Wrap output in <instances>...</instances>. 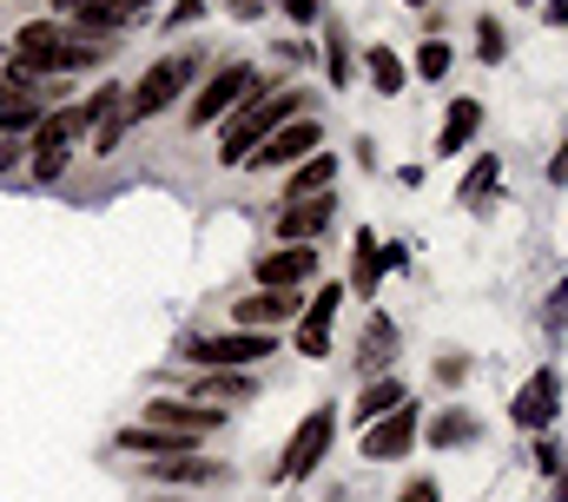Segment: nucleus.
<instances>
[{"label": "nucleus", "mask_w": 568, "mask_h": 502, "mask_svg": "<svg viewBox=\"0 0 568 502\" xmlns=\"http://www.w3.org/2000/svg\"><path fill=\"white\" fill-rule=\"evenodd\" d=\"M120 100V87H106V93H93L87 107H67V113H47V120L33 126V139H27V152H33V179H60L67 172V145L87 132V126L100 120L106 107Z\"/></svg>", "instance_id": "1"}, {"label": "nucleus", "mask_w": 568, "mask_h": 502, "mask_svg": "<svg viewBox=\"0 0 568 502\" xmlns=\"http://www.w3.org/2000/svg\"><path fill=\"white\" fill-rule=\"evenodd\" d=\"M291 113H297V93H252V100L225 120L219 159H225V165H245V159H252V152H258V145H265L284 120H291Z\"/></svg>", "instance_id": "2"}, {"label": "nucleus", "mask_w": 568, "mask_h": 502, "mask_svg": "<svg viewBox=\"0 0 568 502\" xmlns=\"http://www.w3.org/2000/svg\"><path fill=\"white\" fill-rule=\"evenodd\" d=\"M13 60L33 73H67V67H93V47H73L53 20H27L13 33Z\"/></svg>", "instance_id": "3"}, {"label": "nucleus", "mask_w": 568, "mask_h": 502, "mask_svg": "<svg viewBox=\"0 0 568 502\" xmlns=\"http://www.w3.org/2000/svg\"><path fill=\"white\" fill-rule=\"evenodd\" d=\"M272 351H278L272 331H225V338H199L185 358H192L199 371H245V364H258V358H272Z\"/></svg>", "instance_id": "4"}, {"label": "nucleus", "mask_w": 568, "mask_h": 502, "mask_svg": "<svg viewBox=\"0 0 568 502\" xmlns=\"http://www.w3.org/2000/svg\"><path fill=\"white\" fill-rule=\"evenodd\" d=\"M192 87V53H165L159 67H145V80L133 87V100H126V120H152V113H165L179 93Z\"/></svg>", "instance_id": "5"}, {"label": "nucleus", "mask_w": 568, "mask_h": 502, "mask_svg": "<svg viewBox=\"0 0 568 502\" xmlns=\"http://www.w3.org/2000/svg\"><path fill=\"white\" fill-rule=\"evenodd\" d=\"M252 93H258V73L252 67H219L205 80V93L192 100V126H212V120H225V113H239Z\"/></svg>", "instance_id": "6"}, {"label": "nucleus", "mask_w": 568, "mask_h": 502, "mask_svg": "<svg viewBox=\"0 0 568 502\" xmlns=\"http://www.w3.org/2000/svg\"><path fill=\"white\" fill-rule=\"evenodd\" d=\"M324 145V132H317V120H284L245 165H258V172H272V165H297V159H311Z\"/></svg>", "instance_id": "7"}, {"label": "nucleus", "mask_w": 568, "mask_h": 502, "mask_svg": "<svg viewBox=\"0 0 568 502\" xmlns=\"http://www.w3.org/2000/svg\"><path fill=\"white\" fill-rule=\"evenodd\" d=\"M145 423L185 430V436H212V430L225 423V410H212V403H199V396H152V403H145Z\"/></svg>", "instance_id": "8"}, {"label": "nucleus", "mask_w": 568, "mask_h": 502, "mask_svg": "<svg viewBox=\"0 0 568 502\" xmlns=\"http://www.w3.org/2000/svg\"><path fill=\"white\" fill-rule=\"evenodd\" d=\"M324 443H331V410H311V416L297 423V436L284 443L278 483H297V476H311V463L324 456Z\"/></svg>", "instance_id": "9"}, {"label": "nucleus", "mask_w": 568, "mask_h": 502, "mask_svg": "<svg viewBox=\"0 0 568 502\" xmlns=\"http://www.w3.org/2000/svg\"><path fill=\"white\" fill-rule=\"evenodd\" d=\"M556 403H562V376H556V371H536L523 390H516L509 416H516L523 430H549V423H556Z\"/></svg>", "instance_id": "10"}, {"label": "nucleus", "mask_w": 568, "mask_h": 502, "mask_svg": "<svg viewBox=\"0 0 568 502\" xmlns=\"http://www.w3.org/2000/svg\"><path fill=\"white\" fill-rule=\"evenodd\" d=\"M337 304H344V284H324V291L304 304V318H297V351H304V358H324V351H331V318H337Z\"/></svg>", "instance_id": "11"}, {"label": "nucleus", "mask_w": 568, "mask_h": 502, "mask_svg": "<svg viewBox=\"0 0 568 502\" xmlns=\"http://www.w3.org/2000/svg\"><path fill=\"white\" fill-rule=\"evenodd\" d=\"M410 443H417V410H404V403L364 430V456H371V463H390V456H404Z\"/></svg>", "instance_id": "12"}, {"label": "nucleus", "mask_w": 568, "mask_h": 502, "mask_svg": "<svg viewBox=\"0 0 568 502\" xmlns=\"http://www.w3.org/2000/svg\"><path fill=\"white\" fill-rule=\"evenodd\" d=\"M297 318V291H252L232 304V324L239 331H272V324H291Z\"/></svg>", "instance_id": "13"}, {"label": "nucleus", "mask_w": 568, "mask_h": 502, "mask_svg": "<svg viewBox=\"0 0 568 502\" xmlns=\"http://www.w3.org/2000/svg\"><path fill=\"white\" fill-rule=\"evenodd\" d=\"M311 271H317V251H304V245L265 251V258H258V284H265V291H291V284H304Z\"/></svg>", "instance_id": "14"}, {"label": "nucleus", "mask_w": 568, "mask_h": 502, "mask_svg": "<svg viewBox=\"0 0 568 502\" xmlns=\"http://www.w3.org/2000/svg\"><path fill=\"white\" fill-rule=\"evenodd\" d=\"M120 443H126V450H145V456H192V443H199V436H185V430H159V423H145V430H126Z\"/></svg>", "instance_id": "15"}, {"label": "nucleus", "mask_w": 568, "mask_h": 502, "mask_svg": "<svg viewBox=\"0 0 568 502\" xmlns=\"http://www.w3.org/2000/svg\"><path fill=\"white\" fill-rule=\"evenodd\" d=\"M331 179H337V159H331V152H311V159H297V172H291L284 199H317Z\"/></svg>", "instance_id": "16"}, {"label": "nucleus", "mask_w": 568, "mask_h": 502, "mask_svg": "<svg viewBox=\"0 0 568 502\" xmlns=\"http://www.w3.org/2000/svg\"><path fill=\"white\" fill-rule=\"evenodd\" d=\"M476 126H483V107H476V100H456V107H449V120H443L436 152H443V159H449V152H463V145L476 139Z\"/></svg>", "instance_id": "17"}, {"label": "nucleus", "mask_w": 568, "mask_h": 502, "mask_svg": "<svg viewBox=\"0 0 568 502\" xmlns=\"http://www.w3.org/2000/svg\"><path fill=\"white\" fill-rule=\"evenodd\" d=\"M152 0H87V7H73V20L80 27H126V20H140Z\"/></svg>", "instance_id": "18"}, {"label": "nucleus", "mask_w": 568, "mask_h": 502, "mask_svg": "<svg viewBox=\"0 0 568 502\" xmlns=\"http://www.w3.org/2000/svg\"><path fill=\"white\" fill-rule=\"evenodd\" d=\"M397 403H404V383H397V376H377V383H371V390L357 396V410H351V416H357V423L371 430V423H377V416H390Z\"/></svg>", "instance_id": "19"}, {"label": "nucleus", "mask_w": 568, "mask_h": 502, "mask_svg": "<svg viewBox=\"0 0 568 502\" xmlns=\"http://www.w3.org/2000/svg\"><path fill=\"white\" fill-rule=\"evenodd\" d=\"M390 351H397L390 318H371V324H364V344H357V364H364V371H384V364H390Z\"/></svg>", "instance_id": "20"}, {"label": "nucleus", "mask_w": 568, "mask_h": 502, "mask_svg": "<svg viewBox=\"0 0 568 502\" xmlns=\"http://www.w3.org/2000/svg\"><path fill=\"white\" fill-rule=\"evenodd\" d=\"M324 225H331V199H304V205H291L278 219L284 239H311V232H324Z\"/></svg>", "instance_id": "21"}, {"label": "nucleus", "mask_w": 568, "mask_h": 502, "mask_svg": "<svg viewBox=\"0 0 568 502\" xmlns=\"http://www.w3.org/2000/svg\"><path fill=\"white\" fill-rule=\"evenodd\" d=\"M384 264H404V258H397V251H384L371 232H357V291H377Z\"/></svg>", "instance_id": "22"}, {"label": "nucleus", "mask_w": 568, "mask_h": 502, "mask_svg": "<svg viewBox=\"0 0 568 502\" xmlns=\"http://www.w3.org/2000/svg\"><path fill=\"white\" fill-rule=\"evenodd\" d=\"M364 67H371V87H377V93H404V80H410V67H404L390 47H371Z\"/></svg>", "instance_id": "23"}, {"label": "nucleus", "mask_w": 568, "mask_h": 502, "mask_svg": "<svg viewBox=\"0 0 568 502\" xmlns=\"http://www.w3.org/2000/svg\"><path fill=\"white\" fill-rule=\"evenodd\" d=\"M152 476L159 483H219V463H205V456H165V463H152Z\"/></svg>", "instance_id": "24"}, {"label": "nucleus", "mask_w": 568, "mask_h": 502, "mask_svg": "<svg viewBox=\"0 0 568 502\" xmlns=\"http://www.w3.org/2000/svg\"><path fill=\"white\" fill-rule=\"evenodd\" d=\"M239 396H252L245 371H205V383H199V403H239Z\"/></svg>", "instance_id": "25"}, {"label": "nucleus", "mask_w": 568, "mask_h": 502, "mask_svg": "<svg viewBox=\"0 0 568 502\" xmlns=\"http://www.w3.org/2000/svg\"><path fill=\"white\" fill-rule=\"evenodd\" d=\"M126 100H113L106 113H100V132H93V152H120V139H126Z\"/></svg>", "instance_id": "26"}, {"label": "nucleus", "mask_w": 568, "mask_h": 502, "mask_svg": "<svg viewBox=\"0 0 568 502\" xmlns=\"http://www.w3.org/2000/svg\"><path fill=\"white\" fill-rule=\"evenodd\" d=\"M496 179H503V165H496V152H489V159H476V165H469V179H463V192H456V199H483Z\"/></svg>", "instance_id": "27"}, {"label": "nucleus", "mask_w": 568, "mask_h": 502, "mask_svg": "<svg viewBox=\"0 0 568 502\" xmlns=\"http://www.w3.org/2000/svg\"><path fill=\"white\" fill-rule=\"evenodd\" d=\"M469 436H476V416H436V423H429V443H436V450H443V443H469Z\"/></svg>", "instance_id": "28"}, {"label": "nucleus", "mask_w": 568, "mask_h": 502, "mask_svg": "<svg viewBox=\"0 0 568 502\" xmlns=\"http://www.w3.org/2000/svg\"><path fill=\"white\" fill-rule=\"evenodd\" d=\"M417 73H424V80H443V73H449V47H443V40H424V53H417Z\"/></svg>", "instance_id": "29"}, {"label": "nucleus", "mask_w": 568, "mask_h": 502, "mask_svg": "<svg viewBox=\"0 0 568 502\" xmlns=\"http://www.w3.org/2000/svg\"><path fill=\"white\" fill-rule=\"evenodd\" d=\"M324 73H331L337 87L351 80V47H344V40H331V47H324Z\"/></svg>", "instance_id": "30"}, {"label": "nucleus", "mask_w": 568, "mask_h": 502, "mask_svg": "<svg viewBox=\"0 0 568 502\" xmlns=\"http://www.w3.org/2000/svg\"><path fill=\"white\" fill-rule=\"evenodd\" d=\"M503 40H509V33H503L496 20H483V60H503Z\"/></svg>", "instance_id": "31"}, {"label": "nucleus", "mask_w": 568, "mask_h": 502, "mask_svg": "<svg viewBox=\"0 0 568 502\" xmlns=\"http://www.w3.org/2000/svg\"><path fill=\"white\" fill-rule=\"evenodd\" d=\"M278 7L291 20H317V13H324V0H278Z\"/></svg>", "instance_id": "32"}, {"label": "nucleus", "mask_w": 568, "mask_h": 502, "mask_svg": "<svg viewBox=\"0 0 568 502\" xmlns=\"http://www.w3.org/2000/svg\"><path fill=\"white\" fill-rule=\"evenodd\" d=\"M199 13H205V0H179V7L165 13V20H172V27H185V20H199Z\"/></svg>", "instance_id": "33"}, {"label": "nucleus", "mask_w": 568, "mask_h": 502, "mask_svg": "<svg viewBox=\"0 0 568 502\" xmlns=\"http://www.w3.org/2000/svg\"><path fill=\"white\" fill-rule=\"evenodd\" d=\"M536 463H542V470H562V450H556V443L542 436V443H536Z\"/></svg>", "instance_id": "34"}, {"label": "nucleus", "mask_w": 568, "mask_h": 502, "mask_svg": "<svg viewBox=\"0 0 568 502\" xmlns=\"http://www.w3.org/2000/svg\"><path fill=\"white\" fill-rule=\"evenodd\" d=\"M225 7H232L239 20H258V13H265V0H225Z\"/></svg>", "instance_id": "35"}, {"label": "nucleus", "mask_w": 568, "mask_h": 502, "mask_svg": "<svg viewBox=\"0 0 568 502\" xmlns=\"http://www.w3.org/2000/svg\"><path fill=\"white\" fill-rule=\"evenodd\" d=\"M20 100H33V93H13V87H7V80H0V113H13V107H20Z\"/></svg>", "instance_id": "36"}, {"label": "nucleus", "mask_w": 568, "mask_h": 502, "mask_svg": "<svg viewBox=\"0 0 568 502\" xmlns=\"http://www.w3.org/2000/svg\"><path fill=\"white\" fill-rule=\"evenodd\" d=\"M397 502H436V490H429V483H410V490H404Z\"/></svg>", "instance_id": "37"}, {"label": "nucleus", "mask_w": 568, "mask_h": 502, "mask_svg": "<svg viewBox=\"0 0 568 502\" xmlns=\"http://www.w3.org/2000/svg\"><path fill=\"white\" fill-rule=\"evenodd\" d=\"M562 502H568V476H562Z\"/></svg>", "instance_id": "38"}, {"label": "nucleus", "mask_w": 568, "mask_h": 502, "mask_svg": "<svg viewBox=\"0 0 568 502\" xmlns=\"http://www.w3.org/2000/svg\"><path fill=\"white\" fill-rule=\"evenodd\" d=\"M410 7H424V0H410Z\"/></svg>", "instance_id": "39"}, {"label": "nucleus", "mask_w": 568, "mask_h": 502, "mask_svg": "<svg viewBox=\"0 0 568 502\" xmlns=\"http://www.w3.org/2000/svg\"><path fill=\"white\" fill-rule=\"evenodd\" d=\"M165 502H172V496H165Z\"/></svg>", "instance_id": "40"}]
</instances>
